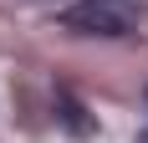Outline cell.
Returning <instances> with one entry per match:
<instances>
[{
	"label": "cell",
	"mask_w": 148,
	"mask_h": 143,
	"mask_svg": "<svg viewBox=\"0 0 148 143\" xmlns=\"http://www.w3.org/2000/svg\"><path fill=\"white\" fill-rule=\"evenodd\" d=\"M61 31L72 36H97V41H123L143 26V5L138 0H77L56 15Z\"/></svg>",
	"instance_id": "1"
},
{
	"label": "cell",
	"mask_w": 148,
	"mask_h": 143,
	"mask_svg": "<svg viewBox=\"0 0 148 143\" xmlns=\"http://www.w3.org/2000/svg\"><path fill=\"white\" fill-rule=\"evenodd\" d=\"M56 107H61V123H66V128H72V133H92V123H87V118H82V107H77V102L66 97V92H61V97H56Z\"/></svg>",
	"instance_id": "2"
},
{
	"label": "cell",
	"mask_w": 148,
	"mask_h": 143,
	"mask_svg": "<svg viewBox=\"0 0 148 143\" xmlns=\"http://www.w3.org/2000/svg\"><path fill=\"white\" fill-rule=\"evenodd\" d=\"M138 143H148V133H138Z\"/></svg>",
	"instance_id": "3"
}]
</instances>
